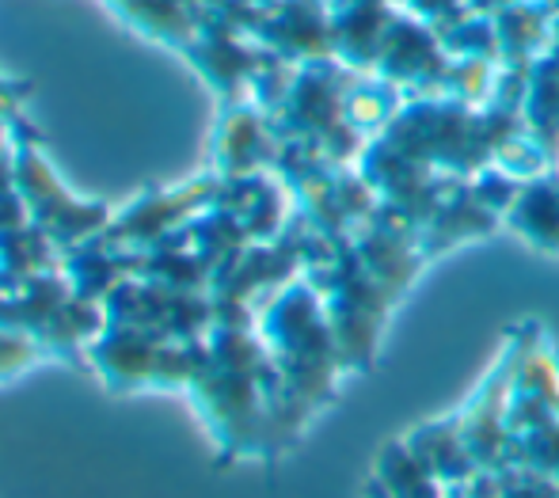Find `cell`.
Wrapping results in <instances>:
<instances>
[{"label":"cell","instance_id":"cell-1","mask_svg":"<svg viewBox=\"0 0 559 498\" xmlns=\"http://www.w3.org/2000/svg\"><path fill=\"white\" fill-rule=\"evenodd\" d=\"M507 225L540 251H559V171L530 179L518 187L507 210Z\"/></svg>","mask_w":559,"mask_h":498},{"label":"cell","instance_id":"cell-2","mask_svg":"<svg viewBox=\"0 0 559 498\" xmlns=\"http://www.w3.org/2000/svg\"><path fill=\"white\" fill-rule=\"evenodd\" d=\"M556 156H559V149H556Z\"/></svg>","mask_w":559,"mask_h":498}]
</instances>
